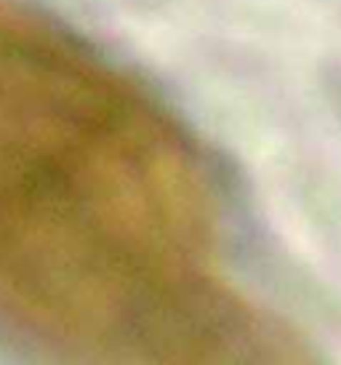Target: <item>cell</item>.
<instances>
[{
    "instance_id": "obj_1",
    "label": "cell",
    "mask_w": 341,
    "mask_h": 365,
    "mask_svg": "<svg viewBox=\"0 0 341 365\" xmlns=\"http://www.w3.org/2000/svg\"><path fill=\"white\" fill-rule=\"evenodd\" d=\"M235 294L190 133L107 56L0 0V328L59 365H161Z\"/></svg>"
},
{
    "instance_id": "obj_2",
    "label": "cell",
    "mask_w": 341,
    "mask_h": 365,
    "mask_svg": "<svg viewBox=\"0 0 341 365\" xmlns=\"http://www.w3.org/2000/svg\"><path fill=\"white\" fill-rule=\"evenodd\" d=\"M173 365H317L261 307L245 304Z\"/></svg>"
}]
</instances>
